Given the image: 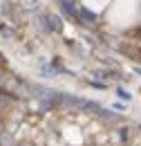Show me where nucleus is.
Instances as JSON below:
<instances>
[{
  "label": "nucleus",
  "mask_w": 141,
  "mask_h": 146,
  "mask_svg": "<svg viewBox=\"0 0 141 146\" xmlns=\"http://www.w3.org/2000/svg\"><path fill=\"white\" fill-rule=\"evenodd\" d=\"M117 92H119V97H121V99H125V101H130V94H128V92H125L123 88H117Z\"/></svg>",
  "instance_id": "2"
},
{
  "label": "nucleus",
  "mask_w": 141,
  "mask_h": 146,
  "mask_svg": "<svg viewBox=\"0 0 141 146\" xmlns=\"http://www.w3.org/2000/svg\"><path fill=\"white\" fill-rule=\"evenodd\" d=\"M0 9H2V2H0Z\"/></svg>",
  "instance_id": "3"
},
{
  "label": "nucleus",
  "mask_w": 141,
  "mask_h": 146,
  "mask_svg": "<svg viewBox=\"0 0 141 146\" xmlns=\"http://www.w3.org/2000/svg\"><path fill=\"white\" fill-rule=\"evenodd\" d=\"M45 25L49 27V32H61V27H63L61 18L54 16V14H47V16H45Z\"/></svg>",
  "instance_id": "1"
}]
</instances>
